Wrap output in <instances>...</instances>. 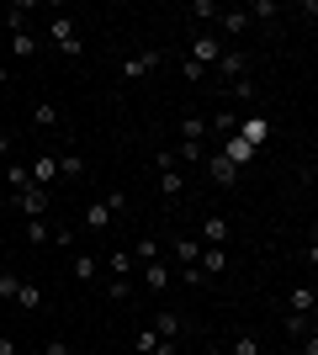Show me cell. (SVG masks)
<instances>
[{
	"instance_id": "cell-1",
	"label": "cell",
	"mask_w": 318,
	"mask_h": 355,
	"mask_svg": "<svg viewBox=\"0 0 318 355\" xmlns=\"http://www.w3.org/2000/svg\"><path fill=\"white\" fill-rule=\"evenodd\" d=\"M48 43L59 48L64 59H80V53H85V37H80L75 16H53V21H48Z\"/></svg>"
},
{
	"instance_id": "cell-2",
	"label": "cell",
	"mask_w": 318,
	"mask_h": 355,
	"mask_svg": "<svg viewBox=\"0 0 318 355\" xmlns=\"http://www.w3.org/2000/svg\"><path fill=\"white\" fill-rule=\"evenodd\" d=\"M249 64H255V59H249L244 48H228V53L212 64V69H218V80H223V85H233V80H244V74H249Z\"/></svg>"
},
{
	"instance_id": "cell-3",
	"label": "cell",
	"mask_w": 318,
	"mask_h": 355,
	"mask_svg": "<svg viewBox=\"0 0 318 355\" xmlns=\"http://www.w3.org/2000/svg\"><path fill=\"white\" fill-rule=\"evenodd\" d=\"M218 59H223V37H212V32H197V37H191V64L212 69Z\"/></svg>"
},
{
	"instance_id": "cell-4",
	"label": "cell",
	"mask_w": 318,
	"mask_h": 355,
	"mask_svg": "<svg viewBox=\"0 0 318 355\" xmlns=\"http://www.w3.org/2000/svg\"><path fill=\"white\" fill-rule=\"evenodd\" d=\"M159 64H165V53H159V48H143V53H133V59L122 64V80H143V74H154Z\"/></svg>"
},
{
	"instance_id": "cell-5",
	"label": "cell",
	"mask_w": 318,
	"mask_h": 355,
	"mask_svg": "<svg viewBox=\"0 0 318 355\" xmlns=\"http://www.w3.org/2000/svg\"><path fill=\"white\" fill-rule=\"evenodd\" d=\"M11 202H16V212H21V218H43V212H48V191H43V186H27V191H16Z\"/></svg>"
},
{
	"instance_id": "cell-6",
	"label": "cell",
	"mask_w": 318,
	"mask_h": 355,
	"mask_svg": "<svg viewBox=\"0 0 318 355\" xmlns=\"http://www.w3.org/2000/svg\"><path fill=\"white\" fill-rule=\"evenodd\" d=\"M170 282H175V270H170L165 260H149V266H143V286H149L154 297H165V292H170Z\"/></svg>"
},
{
	"instance_id": "cell-7",
	"label": "cell",
	"mask_w": 318,
	"mask_h": 355,
	"mask_svg": "<svg viewBox=\"0 0 318 355\" xmlns=\"http://www.w3.org/2000/svg\"><path fill=\"white\" fill-rule=\"evenodd\" d=\"M149 329H154L165 345H175V340L186 334V318H181V313H154V324H149Z\"/></svg>"
},
{
	"instance_id": "cell-8",
	"label": "cell",
	"mask_w": 318,
	"mask_h": 355,
	"mask_svg": "<svg viewBox=\"0 0 318 355\" xmlns=\"http://www.w3.org/2000/svg\"><path fill=\"white\" fill-rule=\"evenodd\" d=\"M218 27H223L228 37H244V32H249V11H244V6H223V11H218Z\"/></svg>"
},
{
	"instance_id": "cell-9",
	"label": "cell",
	"mask_w": 318,
	"mask_h": 355,
	"mask_svg": "<svg viewBox=\"0 0 318 355\" xmlns=\"http://www.w3.org/2000/svg\"><path fill=\"white\" fill-rule=\"evenodd\" d=\"M27 175H32V186H53V175H59V159H53V154H37V159L27 164Z\"/></svg>"
},
{
	"instance_id": "cell-10",
	"label": "cell",
	"mask_w": 318,
	"mask_h": 355,
	"mask_svg": "<svg viewBox=\"0 0 318 355\" xmlns=\"http://www.w3.org/2000/svg\"><path fill=\"white\" fill-rule=\"evenodd\" d=\"M218 154H223L228 164H239V170H244V164L255 159V144H244V138L233 133V138H223V148H218Z\"/></svg>"
},
{
	"instance_id": "cell-11",
	"label": "cell",
	"mask_w": 318,
	"mask_h": 355,
	"mask_svg": "<svg viewBox=\"0 0 318 355\" xmlns=\"http://www.w3.org/2000/svg\"><path fill=\"white\" fill-rule=\"evenodd\" d=\"M239 112H233V106H223V112H218V117H212L207 122V133H218V138H233V133H239Z\"/></svg>"
},
{
	"instance_id": "cell-12",
	"label": "cell",
	"mask_w": 318,
	"mask_h": 355,
	"mask_svg": "<svg viewBox=\"0 0 318 355\" xmlns=\"http://www.w3.org/2000/svg\"><path fill=\"white\" fill-rule=\"evenodd\" d=\"M207 175L218 180V186H233V180H239V164H228L223 154H207Z\"/></svg>"
},
{
	"instance_id": "cell-13",
	"label": "cell",
	"mask_w": 318,
	"mask_h": 355,
	"mask_svg": "<svg viewBox=\"0 0 318 355\" xmlns=\"http://www.w3.org/2000/svg\"><path fill=\"white\" fill-rule=\"evenodd\" d=\"M69 276H75L80 286H91L96 276H101V266H96V254H75V260H69Z\"/></svg>"
},
{
	"instance_id": "cell-14",
	"label": "cell",
	"mask_w": 318,
	"mask_h": 355,
	"mask_svg": "<svg viewBox=\"0 0 318 355\" xmlns=\"http://www.w3.org/2000/svg\"><path fill=\"white\" fill-rule=\"evenodd\" d=\"M159 196H165V202H181V196H186L181 170H159Z\"/></svg>"
},
{
	"instance_id": "cell-15",
	"label": "cell",
	"mask_w": 318,
	"mask_h": 355,
	"mask_svg": "<svg viewBox=\"0 0 318 355\" xmlns=\"http://www.w3.org/2000/svg\"><path fill=\"white\" fill-rule=\"evenodd\" d=\"M202 244L223 250V244H228V223H223V218H207V223H202Z\"/></svg>"
},
{
	"instance_id": "cell-16",
	"label": "cell",
	"mask_w": 318,
	"mask_h": 355,
	"mask_svg": "<svg viewBox=\"0 0 318 355\" xmlns=\"http://www.w3.org/2000/svg\"><path fill=\"white\" fill-rule=\"evenodd\" d=\"M175 260H181V266H197V260H202V239L175 234Z\"/></svg>"
},
{
	"instance_id": "cell-17",
	"label": "cell",
	"mask_w": 318,
	"mask_h": 355,
	"mask_svg": "<svg viewBox=\"0 0 318 355\" xmlns=\"http://www.w3.org/2000/svg\"><path fill=\"white\" fill-rule=\"evenodd\" d=\"M228 355H260V334H255V329H239L233 345H228Z\"/></svg>"
},
{
	"instance_id": "cell-18",
	"label": "cell",
	"mask_w": 318,
	"mask_h": 355,
	"mask_svg": "<svg viewBox=\"0 0 318 355\" xmlns=\"http://www.w3.org/2000/svg\"><path fill=\"white\" fill-rule=\"evenodd\" d=\"M37 302H43V286H37V282H21V292H16V308H21V313H37Z\"/></svg>"
},
{
	"instance_id": "cell-19",
	"label": "cell",
	"mask_w": 318,
	"mask_h": 355,
	"mask_svg": "<svg viewBox=\"0 0 318 355\" xmlns=\"http://www.w3.org/2000/svg\"><path fill=\"white\" fill-rule=\"evenodd\" d=\"M32 128H59V106L37 101V106H32Z\"/></svg>"
},
{
	"instance_id": "cell-20",
	"label": "cell",
	"mask_w": 318,
	"mask_h": 355,
	"mask_svg": "<svg viewBox=\"0 0 318 355\" xmlns=\"http://www.w3.org/2000/svg\"><path fill=\"white\" fill-rule=\"evenodd\" d=\"M106 270H112V276H133V254H127V250H112V254H106Z\"/></svg>"
},
{
	"instance_id": "cell-21",
	"label": "cell",
	"mask_w": 318,
	"mask_h": 355,
	"mask_svg": "<svg viewBox=\"0 0 318 355\" xmlns=\"http://www.w3.org/2000/svg\"><path fill=\"white\" fill-rule=\"evenodd\" d=\"M218 11H223L218 0H191V6H186V16H197V21H218Z\"/></svg>"
},
{
	"instance_id": "cell-22",
	"label": "cell",
	"mask_w": 318,
	"mask_h": 355,
	"mask_svg": "<svg viewBox=\"0 0 318 355\" xmlns=\"http://www.w3.org/2000/svg\"><path fill=\"white\" fill-rule=\"evenodd\" d=\"M27 11H32V0H16L11 11H6V27H11V32H27Z\"/></svg>"
},
{
	"instance_id": "cell-23",
	"label": "cell",
	"mask_w": 318,
	"mask_h": 355,
	"mask_svg": "<svg viewBox=\"0 0 318 355\" xmlns=\"http://www.w3.org/2000/svg\"><path fill=\"white\" fill-rule=\"evenodd\" d=\"M11 53L16 59H32V53H37V37H32V32H11Z\"/></svg>"
},
{
	"instance_id": "cell-24",
	"label": "cell",
	"mask_w": 318,
	"mask_h": 355,
	"mask_svg": "<svg viewBox=\"0 0 318 355\" xmlns=\"http://www.w3.org/2000/svg\"><path fill=\"white\" fill-rule=\"evenodd\" d=\"M6 186H11V196H16V191H27V186H32L27 164H16V159H11V170H6Z\"/></svg>"
},
{
	"instance_id": "cell-25",
	"label": "cell",
	"mask_w": 318,
	"mask_h": 355,
	"mask_svg": "<svg viewBox=\"0 0 318 355\" xmlns=\"http://www.w3.org/2000/svg\"><path fill=\"white\" fill-rule=\"evenodd\" d=\"M292 313H303V318H308V313H313V286H292Z\"/></svg>"
},
{
	"instance_id": "cell-26",
	"label": "cell",
	"mask_w": 318,
	"mask_h": 355,
	"mask_svg": "<svg viewBox=\"0 0 318 355\" xmlns=\"http://www.w3.org/2000/svg\"><path fill=\"white\" fill-rule=\"evenodd\" d=\"M181 138H186V144H202V138H207V117H186L181 122Z\"/></svg>"
},
{
	"instance_id": "cell-27",
	"label": "cell",
	"mask_w": 318,
	"mask_h": 355,
	"mask_svg": "<svg viewBox=\"0 0 318 355\" xmlns=\"http://www.w3.org/2000/svg\"><path fill=\"white\" fill-rule=\"evenodd\" d=\"M202 276H212V270H223V250H212V244H202V260H197Z\"/></svg>"
},
{
	"instance_id": "cell-28",
	"label": "cell",
	"mask_w": 318,
	"mask_h": 355,
	"mask_svg": "<svg viewBox=\"0 0 318 355\" xmlns=\"http://www.w3.org/2000/svg\"><path fill=\"white\" fill-rule=\"evenodd\" d=\"M233 101H255V74H244V80H233V85H223Z\"/></svg>"
},
{
	"instance_id": "cell-29",
	"label": "cell",
	"mask_w": 318,
	"mask_h": 355,
	"mask_svg": "<svg viewBox=\"0 0 318 355\" xmlns=\"http://www.w3.org/2000/svg\"><path fill=\"white\" fill-rule=\"evenodd\" d=\"M106 223H112V207H106V202H91V207H85V228H106Z\"/></svg>"
},
{
	"instance_id": "cell-30",
	"label": "cell",
	"mask_w": 318,
	"mask_h": 355,
	"mask_svg": "<svg viewBox=\"0 0 318 355\" xmlns=\"http://www.w3.org/2000/svg\"><path fill=\"white\" fill-rule=\"evenodd\" d=\"M16 292H21V276H16V270H0V302H16Z\"/></svg>"
},
{
	"instance_id": "cell-31",
	"label": "cell",
	"mask_w": 318,
	"mask_h": 355,
	"mask_svg": "<svg viewBox=\"0 0 318 355\" xmlns=\"http://www.w3.org/2000/svg\"><path fill=\"white\" fill-rule=\"evenodd\" d=\"M106 297H112V302H127V297H133V282H127V276H112V282H106Z\"/></svg>"
},
{
	"instance_id": "cell-32",
	"label": "cell",
	"mask_w": 318,
	"mask_h": 355,
	"mask_svg": "<svg viewBox=\"0 0 318 355\" xmlns=\"http://www.w3.org/2000/svg\"><path fill=\"white\" fill-rule=\"evenodd\" d=\"M239 138H244V144H260V138H265V122H260V117H244L239 122Z\"/></svg>"
},
{
	"instance_id": "cell-33",
	"label": "cell",
	"mask_w": 318,
	"mask_h": 355,
	"mask_svg": "<svg viewBox=\"0 0 318 355\" xmlns=\"http://www.w3.org/2000/svg\"><path fill=\"white\" fill-rule=\"evenodd\" d=\"M59 175L64 180H80V175H85V159H80V154H64V159H59Z\"/></svg>"
},
{
	"instance_id": "cell-34",
	"label": "cell",
	"mask_w": 318,
	"mask_h": 355,
	"mask_svg": "<svg viewBox=\"0 0 318 355\" xmlns=\"http://www.w3.org/2000/svg\"><path fill=\"white\" fill-rule=\"evenodd\" d=\"M48 228H53L48 218H27V244H48Z\"/></svg>"
},
{
	"instance_id": "cell-35",
	"label": "cell",
	"mask_w": 318,
	"mask_h": 355,
	"mask_svg": "<svg viewBox=\"0 0 318 355\" xmlns=\"http://www.w3.org/2000/svg\"><path fill=\"white\" fill-rule=\"evenodd\" d=\"M149 260H159V239H138V254H133V266H149Z\"/></svg>"
},
{
	"instance_id": "cell-36",
	"label": "cell",
	"mask_w": 318,
	"mask_h": 355,
	"mask_svg": "<svg viewBox=\"0 0 318 355\" xmlns=\"http://www.w3.org/2000/svg\"><path fill=\"white\" fill-rule=\"evenodd\" d=\"M75 234H80V228H64V223H53V228H48V239H53L59 250H75Z\"/></svg>"
},
{
	"instance_id": "cell-37",
	"label": "cell",
	"mask_w": 318,
	"mask_h": 355,
	"mask_svg": "<svg viewBox=\"0 0 318 355\" xmlns=\"http://www.w3.org/2000/svg\"><path fill=\"white\" fill-rule=\"evenodd\" d=\"M181 74L191 80V85H202V80H207V69H202V64H191V59H181Z\"/></svg>"
},
{
	"instance_id": "cell-38",
	"label": "cell",
	"mask_w": 318,
	"mask_h": 355,
	"mask_svg": "<svg viewBox=\"0 0 318 355\" xmlns=\"http://www.w3.org/2000/svg\"><path fill=\"white\" fill-rule=\"evenodd\" d=\"M244 11H249V21H255V16H276V0H255V6H244Z\"/></svg>"
},
{
	"instance_id": "cell-39",
	"label": "cell",
	"mask_w": 318,
	"mask_h": 355,
	"mask_svg": "<svg viewBox=\"0 0 318 355\" xmlns=\"http://www.w3.org/2000/svg\"><path fill=\"white\" fill-rule=\"evenodd\" d=\"M106 207H112V218H122V212H127V191H112V196H106Z\"/></svg>"
},
{
	"instance_id": "cell-40",
	"label": "cell",
	"mask_w": 318,
	"mask_h": 355,
	"mask_svg": "<svg viewBox=\"0 0 318 355\" xmlns=\"http://www.w3.org/2000/svg\"><path fill=\"white\" fill-rule=\"evenodd\" d=\"M181 159L197 164V159H207V148H202V144H181Z\"/></svg>"
},
{
	"instance_id": "cell-41",
	"label": "cell",
	"mask_w": 318,
	"mask_h": 355,
	"mask_svg": "<svg viewBox=\"0 0 318 355\" xmlns=\"http://www.w3.org/2000/svg\"><path fill=\"white\" fill-rule=\"evenodd\" d=\"M181 282H186V286H202V282H207V276H202L197 266H181Z\"/></svg>"
},
{
	"instance_id": "cell-42",
	"label": "cell",
	"mask_w": 318,
	"mask_h": 355,
	"mask_svg": "<svg viewBox=\"0 0 318 355\" xmlns=\"http://www.w3.org/2000/svg\"><path fill=\"white\" fill-rule=\"evenodd\" d=\"M43 355H69V345H64V340H48V350Z\"/></svg>"
},
{
	"instance_id": "cell-43",
	"label": "cell",
	"mask_w": 318,
	"mask_h": 355,
	"mask_svg": "<svg viewBox=\"0 0 318 355\" xmlns=\"http://www.w3.org/2000/svg\"><path fill=\"white\" fill-rule=\"evenodd\" d=\"M0 355H16V340H11V334H0Z\"/></svg>"
},
{
	"instance_id": "cell-44",
	"label": "cell",
	"mask_w": 318,
	"mask_h": 355,
	"mask_svg": "<svg viewBox=\"0 0 318 355\" xmlns=\"http://www.w3.org/2000/svg\"><path fill=\"white\" fill-rule=\"evenodd\" d=\"M6 154H11V138H6V133H0V159H6Z\"/></svg>"
},
{
	"instance_id": "cell-45",
	"label": "cell",
	"mask_w": 318,
	"mask_h": 355,
	"mask_svg": "<svg viewBox=\"0 0 318 355\" xmlns=\"http://www.w3.org/2000/svg\"><path fill=\"white\" fill-rule=\"evenodd\" d=\"M303 355H318V340H313V334H308V350Z\"/></svg>"
},
{
	"instance_id": "cell-46",
	"label": "cell",
	"mask_w": 318,
	"mask_h": 355,
	"mask_svg": "<svg viewBox=\"0 0 318 355\" xmlns=\"http://www.w3.org/2000/svg\"><path fill=\"white\" fill-rule=\"evenodd\" d=\"M6 80H11V69H6V64H0V85H6Z\"/></svg>"
},
{
	"instance_id": "cell-47",
	"label": "cell",
	"mask_w": 318,
	"mask_h": 355,
	"mask_svg": "<svg viewBox=\"0 0 318 355\" xmlns=\"http://www.w3.org/2000/svg\"><path fill=\"white\" fill-rule=\"evenodd\" d=\"M207 355H228V350H218V345H212V350H207Z\"/></svg>"
},
{
	"instance_id": "cell-48",
	"label": "cell",
	"mask_w": 318,
	"mask_h": 355,
	"mask_svg": "<svg viewBox=\"0 0 318 355\" xmlns=\"http://www.w3.org/2000/svg\"><path fill=\"white\" fill-rule=\"evenodd\" d=\"M0 207H6V196H0Z\"/></svg>"
},
{
	"instance_id": "cell-49",
	"label": "cell",
	"mask_w": 318,
	"mask_h": 355,
	"mask_svg": "<svg viewBox=\"0 0 318 355\" xmlns=\"http://www.w3.org/2000/svg\"><path fill=\"white\" fill-rule=\"evenodd\" d=\"M91 355H96V350H91Z\"/></svg>"
}]
</instances>
